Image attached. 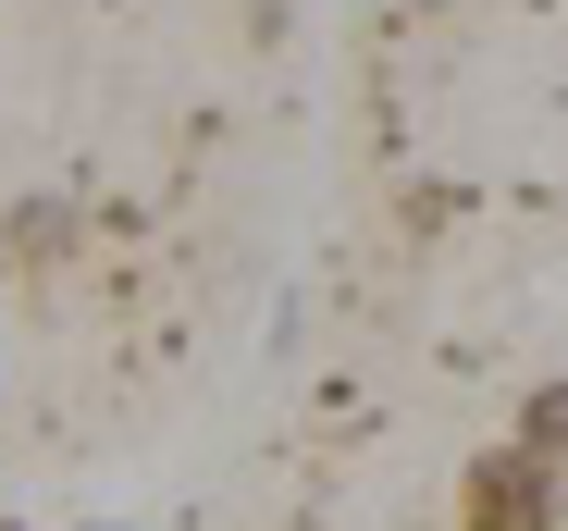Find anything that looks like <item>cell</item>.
<instances>
[{
    "mask_svg": "<svg viewBox=\"0 0 568 531\" xmlns=\"http://www.w3.org/2000/svg\"><path fill=\"white\" fill-rule=\"evenodd\" d=\"M507 446H531L544 470H568V384H531L519 420H507Z\"/></svg>",
    "mask_w": 568,
    "mask_h": 531,
    "instance_id": "cell-2",
    "label": "cell"
},
{
    "mask_svg": "<svg viewBox=\"0 0 568 531\" xmlns=\"http://www.w3.org/2000/svg\"><path fill=\"white\" fill-rule=\"evenodd\" d=\"M568 519V470H544L531 446H483L457 482V531H556Z\"/></svg>",
    "mask_w": 568,
    "mask_h": 531,
    "instance_id": "cell-1",
    "label": "cell"
}]
</instances>
